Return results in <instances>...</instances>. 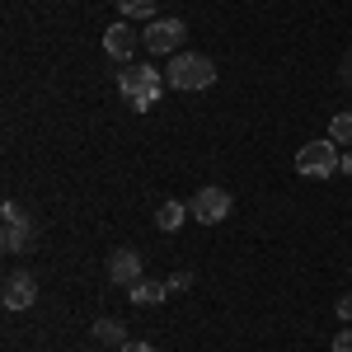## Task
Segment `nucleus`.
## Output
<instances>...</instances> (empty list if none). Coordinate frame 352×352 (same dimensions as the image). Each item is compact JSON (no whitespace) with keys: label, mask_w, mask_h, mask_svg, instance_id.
I'll return each mask as SVG.
<instances>
[{"label":"nucleus","mask_w":352,"mask_h":352,"mask_svg":"<svg viewBox=\"0 0 352 352\" xmlns=\"http://www.w3.org/2000/svg\"><path fill=\"white\" fill-rule=\"evenodd\" d=\"M169 89H212L217 85V61L202 52H174L169 71H164Z\"/></svg>","instance_id":"f257e3e1"},{"label":"nucleus","mask_w":352,"mask_h":352,"mask_svg":"<svg viewBox=\"0 0 352 352\" xmlns=\"http://www.w3.org/2000/svg\"><path fill=\"white\" fill-rule=\"evenodd\" d=\"M118 89H122V99L132 104V109H151V104H160L164 94V76L155 66H122L118 71Z\"/></svg>","instance_id":"f03ea898"},{"label":"nucleus","mask_w":352,"mask_h":352,"mask_svg":"<svg viewBox=\"0 0 352 352\" xmlns=\"http://www.w3.org/2000/svg\"><path fill=\"white\" fill-rule=\"evenodd\" d=\"M333 169H343V155H338V141H305L296 151V174L300 179H329Z\"/></svg>","instance_id":"7ed1b4c3"},{"label":"nucleus","mask_w":352,"mask_h":352,"mask_svg":"<svg viewBox=\"0 0 352 352\" xmlns=\"http://www.w3.org/2000/svg\"><path fill=\"white\" fill-rule=\"evenodd\" d=\"M184 38H188V28L179 24V19H151V24H146V33H141L146 52H155V56L184 52Z\"/></svg>","instance_id":"20e7f679"},{"label":"nucleus","mask_w":352,"mask_h":352,"mask_svg":"<svg viewBox=\"0 0 352 352\" xmlns=\"http://www.w3.org/2000/svg\"><path fill=\"white\" fill-rule=\"evenodd\" d=\"M192 217L202 221V226H221V221L230 217V192L226 188H197V197H192V207H188Z\"/></svg>","instance_id":"39448f33"},{"label":"nucleus","mask_w":352,"mask_h":352,"mask_svg":"<svg viewBox=\"0 0 352 352\" xmlns=\"http://www.w3.org/2000/svg\"><path fill=\"white\" fill-rule=\"evenodd\" d=\"M109 282L113 287H136L141 282V254L136 249H113L109 254Z\"/></svg>","instance_id":"423d86ee"},{"label":"nucleus","mask_w":352,"mask_h":352,"mask_svg":"<svg viewBox=\"0 0 352 352\" xmlns=\"http://www.w3.org/2000/svg\"><path fill=\"white\" fill-rule=\"evenodd\" d=\"M0 300H5V310H28V305L38 300V282H33L28 272H10V277H5Z\"/></svg>","instance_id":"0eeeda50"},{"label":"nucleus","mask_w":352,"mask_h":352,"mask_svg":"<svg viewBox=\"0 0 352 352\" xmlns=\"http://www.w3.org/2000/svg\"><path fill=\"white\" fill-rule=\"evenodd\" d=\"M104 52H109L113 61H127V56L136 52V28L127 24V19H118V24L104 28Z\"/></svg>","instance_id":"6e6552de"},{"label":"nucleus","mask_w":352,"mask_h":352,"mask_svg":"<svg viewBox=\"0 0 352 352\" xmlns=\"http://www.w3.org/2000/svg\"><path fill=\"white\" fill-rule=\"evenodd\" d=\"M169 296V282H155V277H141L136 287H127V300L132 305H160Z\"/></svg>","instance_id":"1a4fd4ad"},{"label":"nucleus","mask_w":352,"mask_h":352,"mask_svg":"<svg viewBox=\"0 0 352 352\" xmlns=\"http://www.w3.org/2000/svg\"><path fill=\"white\" fill-rule=\"evenodd\" d=\"M28 235H33L28 217L24 221H5V230H0V249H5V254H19V249L28 244Z\"/></svg>","instance_id":"9d476101"},{"label":"nucleus","mask_w":352,"mask_h":352,"mask_svg":"<svg viewBox=\"0 0 352 352\" xmlns=\"http://www.w3.org/2000/svg\"><path fill=\"white\" fill-rule=\"evenodd\" d=\"M89 333H94V343H104V348H122V343H127V324H122V320H99Z\"/></svg>","instance_id":"9b49d317"},{"label":"nucleus","mask_w":352,"mask_h":352,"mask_svg":"<svg viewBox=\"0 0 352 352\" xmlns=\"http://www.w3.org/2000/svg\"><path fill=\"white\" fill-rule=\"evenodd\" d=\"M188 217L192 212L184 207V202H160V207H155V226H160V230H179Z\"/></svg>","instance_id":"f8f14e48"},{"label":"nucleus","mask_w":352,"mask_h":352,"mask_svg":"<svg viewBox=\"0 0 352 352\" xmlns=\"http://www.w3.org/2000/svg\"><path fill=\"white\" fill-rule=\"evenodd\" d=\"M155 5H160V0H118L122 19H155Z\"/></svg>","instance_id":"ddd939ff"},{"label":"nucleus","mask_w":352,"mask_h":352,"mask_svg":"<svg viewBox=\"0 0 352 352\" xmlns=\"http://www.w3.org/2000/svg\"><path fill=\"white\" fill-rule=\"evenodd\" d=\"M329 136H333V141H343V146H352V109L338 113V118L329 122Z\"/></svg>","instance_id":"4468645a"},{"label":"nucleus","mask_w":352,"mask_h":352,"mask_svg":"<svg viewBox=\"0 0 352 352\" xmlns=\"http://www.w3.org/2000/svg\"><path fill=\"white\" fill-rule=\"evenodd\" d=\"M164 282H169V296H174V292H188V287H192V272H174V277H164Z\"/></svg>","instance_id":"2eb2a0df"},{"label":"nucleus","mask_w":352,"mask_h":352,"mask_svg":"<svg viewBox=\"0 0 352 352\" xmlns=\"http://www.w3.org/2000/svg\"><path fill=\"white\" fill-rule=\"evenodd\" d=\"M333 352H352V329H338L333 333Z\"/></svg>","instance_id":"dca6fc26"},{"label":"nucleus","mask_w":352,"mask_h":352,"mask_svg":"<svg viewBox=\"0 0 352 352\" xmlns=\"http://www.w3.org/2000/svg\"><path fill=\"white\" fill-rule=\"evenodd\" d=\"M333 310H338V320H343V324H352V292H348V296H338Z\"/></svg>","instance_id":"f3484780"},{"label":"nucleus","mask_w":352,"mask_h":352,"mask_svg":"<svg viewBox=\"0 0 352 352\" xmlns=\"http://www.w3.org/2000/svg\"><path fill=\"white\" fill-rule=\"evenodd\" d=\"M0 221H24V212H19V202H10V197H5V207H0Z\"/></svg>","instance_id":"a211bd4d"},{"label":"nucleus","mask_w":352,"mask_h":352,"mask_svg":"<svg viewBox=\"0 0 352 352\" xmlns=\"http://www.w3.org/2000/svg\"><path fill=\"white\" fill-rule=\"evenodd\" d=\"M118 352H155V348H151V343H136V338H127V343H122Z\"/></svg>","instance_id":"6ab92c4d"},{"label":"nucleus","mask_w":352,"mask_h":352,"mask_svg":"<svg viewBox=\"0 0 352 352\" xmlns=\"http://www.w3.org/2000/svg\"><path fill=\"white\" fill-rule=\"evenodd\" d=\"M343 80L352 85V52H348V61H343Z\"/></svg>","instance_id":"aec40b11"},{"label":"nucleus","mask_w":352,"mask_h":352,"mask_svg":"<svg viewBox=\"0 0 352 352\" xmlns=\"http://www.w3.org/2000/svg\"><path fill=\"white\" fill-rule=\"evenodd\" d=\"M343 174H352V151H348V155H343Z\"/></svg>","instance_id":"412c9836"}]
</instances>
